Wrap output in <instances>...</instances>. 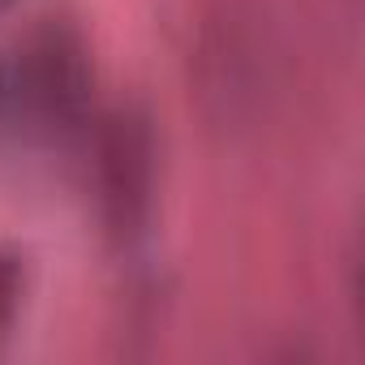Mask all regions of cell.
Returning a JSON list of instances; mask_svg holds the SVG:
<instances>
[{
  "instance_id": "obj_1",
  "label": "cell",
  "mask_w": 365,
  "mask_h": 365,
  "mask_svg": "<svg viewBox=\"0 0 365 365\" xmlns=\"http://www.w3.org/2000/svg\"><path fill=\"white\" fill-rule=\"evenodd\" d=\"M91 194L95 215L116 254H133L159 207V133L146 108L116 103L95 116L91 133Z\"/></svg>"
},
{
  "instance_id": "obj_5",
  "label": "cell",
  "mask_w": 365,
  "mask_h": 365,
  "mask_svg": "<svg viewBox=\"0 0 365 365\" xmlns=\"http://www.w3.org/2000/svg\"><path fill=\"white\" fill-rule=\"evenodd\" d=\"M9 5H14V0H0V14H5V9H9Z\"/></svg>"
},
{
  "instance_id": "obj_2",
  "label": "cell",
  "mask_w": 365,
  "mask_h": 365,
  "mask_svg": "<svg viewBox=\"0 0 365 365\" xmlns=\"http://www.w3.org/2000/svg\"><path fill=\"white\" fill-rule=\"evenodd\" d=\"M14 95L35 138L65 146L86 142L95 125V56L78 22L39 18L18 48Z\"/></svg>"
},
{
  "instance_id": "obj_3",
  "label": "cell",
  "mask_w": 365,
  "mask_h": 365,
  "mask_svg": "<svg viewBox=\"0 0 365 365\" xmlns=\"http://www.w3.org/2000/svg\"><path fill=\"white\" fill-rule=\"evenodd\" d=\"M31 301V254L14 241H0V348H5Z\"/></svg>"
},
{
  "instance_id": "obj_4",
  "label": "cell",
  "mask_w": 365,
  "mask_h": 365,
  "mask_svg": "<svg viewBox=\"0 0 365 365\" xmlns=\"http://www.w3.org/2000/svg\"><path fill=\"white\" fill-rule=\"evenodd\" d=\"M5 99H9V82H5V69H0V108H5Z\"/></svg>"
}]
</instances>
